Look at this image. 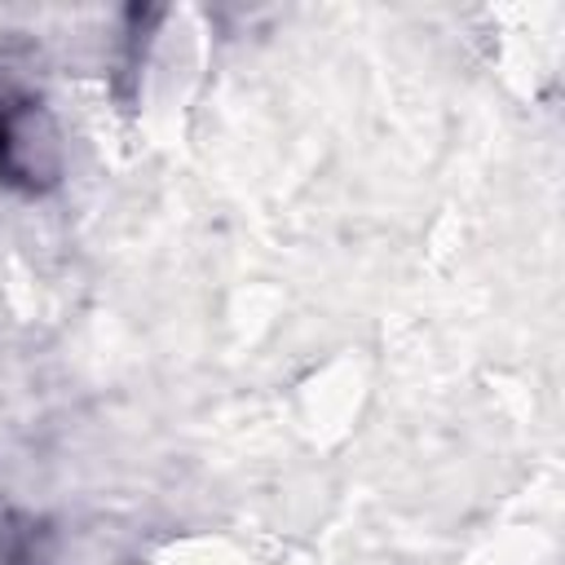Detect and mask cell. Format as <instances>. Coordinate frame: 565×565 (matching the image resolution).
<instances>
[{"instance_id":"cell-1","label":"cell","mask_w":565,"mask_h":565,"mask_svg":"<svg viewBox=\"0 0 565 565\" xmlns=\"http://www.w3.org/2000/svg\"><path fill=\"white\" fill-rule=\"evenodd\" d=\"M44 177H53V146L40 124V102L0 79V181L35 190Z\"/></svg>"}]
</instances>
